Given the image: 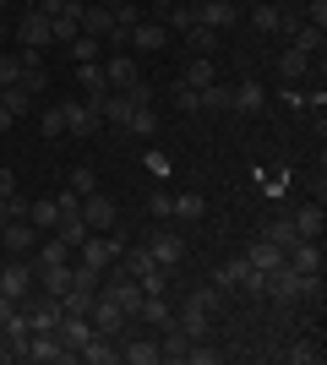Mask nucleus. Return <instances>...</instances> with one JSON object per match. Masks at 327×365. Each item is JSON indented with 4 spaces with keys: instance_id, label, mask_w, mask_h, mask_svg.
Listing matches in <instances>:
<instances>
[{
    "instance_id": "1",
    "label": "nucleus",
    "mask_w": 327,
    "mask_h": 365,
    "mask_svg": "<svg viewBox=\"0 0 327 365\" xmlns=\"http://www.w3.org/2000/svg\"><path fill=\"white\" fill-rule=\"evenodd\" d=\"M104 273H109V278H104V289H98V294H104V300H115V305L125 311V317H137V305H142V284H137L131 273H125L120 262H109Z\"/></svg>"
},
{
    "instance_id": "2",
    "label": "nucleus",
    "mask_w": 327,
    "mask_h": 365,
    "mask_svg": "<svg viewBox=\"0 0 327 365\" xmlns=\"http://www.w3.org/2000/svg\"><path fill=\"white\" fill-rule=\"evenodd\" d=\"M11 38H16L22 49H38V55H44V49L55 44V38H49V16L38 11V6H28V11H22V16L11 22Z\"/></svg>"
},
{
    "instance_id": "3",
    "label": "nucleus",
    "mask_w": 327,
    "mask_h": 365,
    "mask_svg": "<svg viewBox=\"0 0 327 365\" xmlns=\"http://www.w3.org/2000/svg\"><path fill=\"white\" fill-rule=\"evenodd\" d=\"M88 322H93V333L115 338V344H120V333L131 327V317H125L115 300H104V294H93V305H88Z\"/></svg>"
},
{
    "instance_id": "4",
    "label": "nucleus",
    "mask_w": 327,
    "mask_h": 365,
    "mask_svg": "<svg viewBox=\"0 0 327 365\" xmlns=\"http://www.w3.org/2000/svg\"><path fill=\"white\" fill-rule=\"evenodd\" d=\"M98 125H104V115H98L93 98H71L66 104V137H98Z\"/></svg>"
},
{
    "instance_id": "5",
    "label": "nucleus",
    "mask_w": 327,
    "mask_h": 365,
    "mask_svg": "<svg viewBox=\"0 0 327 365\" xmlns=\"http://www.w3.org/2000/svg\"><path fill=\"white\" fill-rule=\"evenodd\" d=\"M0 294L16 300V305L33 294V262L28 257H11V262H6V273H0Z\"/></svg>"
},
{
    "instance_id": "6",
    "label": "nucleus",
    "mask_w": 327,
    "mask_h": 365,
    "mask_svg": "<svg viewBox=\"0 0 327 365\" xmlns=\"http://www.w3.org/2000/svg\"><path fill=\"white\" fill-rule=\"evenodd\" d=\"M22 360H33V365H61V360H77V354L66 349L55 333H33L28 349H22Z\"/></svg>"
},
{
    "instance_id": "7",
    "label": "nucleus",
    "mask_w": 327,
    "mask_h": 365,
    "mask_svg": "<svg viewBox=\"0 0 327 365\" xmlns=\"http://www.w3.org/2000/svg\"><path fill=\"white\" fill-rule=\"evenodd\" d=\"M0 245H6V257H33L38 229H33L28 218H6V229H0Z\"/></svg>"
},
{
    "instance_id": "8",
    "label": "nucleus",
    "mask_w": 327,
    "mask_h": 365,
    "mask_svg": "<svg viewBox=\"0 0 327 365\" xmlns=\"http://www.w3.org/2000/svg\"><path fill=\"white\" fill-rule=\"evenodd\" d=\"M137 109H142V104L131 98V93H115V88H109L104 98H98V115H104V125H115V131H125Z\"/></svg>"
},
{
    "instance_id": "9",
    "label": "nucleus",
    "mask_w": 327,
    "mask_h": 365,
    "mask_svg": "<svg viewBox=\"0 0 327 365\" xmlns=\"http://www.w3.org/2000/svg\"><path fill=\"white\" fill-rule=\"evenodd\" d=\"M229 109H234V115H262V109H267V88L256 82V76L234 82V88H229Z\"/></svg>"
},
{
    "instance_id": "10",
    "label": "nucleus",
    "mask_w": 327,
    "mask_h": 365,
    "mask_svg": "<svg viewBox=\"0 0 327 365\" xmlns=\"http://www.w3.org/2000/svg\"><path fill=\"white\" fill-rule=\"evenodd\" d=\"M82 224L93 229V235H104V229L120 224V213H115V202H109L104 191H93V197H82Z\"/></svg>"
},
{
    "instance_id": "11",
    "label": "nucleus",
    "mask_w": 327,
    "mask_h": 365,
    "mask_svg": "<svg viewBox=\"0 0 327 365\" xmlns=\"http://www.w3.org/2000/svg\"><path fill=\"white\" fill-rule=\"evenodd\" d=\"M33 284L61 300V294L71 289V262H33Z\"/></svg>"
},
{
    "instance_id": "12",
    "label": "nucleus",
    "mask_w": 327,
    "mask_h": 365,
    "mask_svg": "<svg viewBox=\"0 0 327 365\" xmlns=\"http://www.w3.org/2000/svg\"><path fill=\"white\" fill-rule=\"evenodd\" d=\"M147 257H153L158 267H180V262H186V240H180L175 229H158L153 240H147Z\"/></svg>"
},
{
    "instance_id": "13",
    "label": "nucleus",
    "mask_w": 327,
    "mask_h": 365,
    "mask_svg": "<svg viewBox=\"0 0 327 365\" xmlns=\"http://www.w3.org/2000/svg\"><path fill=\"white\" fill-rule=\"evenodd\" d=\"M125 44H137L142 55H158V49L170 44V28H164V22H153V16H142L137 28H131V38H125Z\"/></svg>"
},
{
    "instance_id": "14",
    "label": "nucleus",
    "mask_w": 327,
    "mask_h": 365,
    "mask_svg": "<svg viewBox=\"0 0 327 365\" xmlns=\"http://www.w3.org/2000/svg\"><path fill=\"white\" fill-rule=\"evenodd\" d=\"M22 317H28V333H55L66 311H61V300H55V294H44V300H38V305H28Z\"/></svg>"
},
{
    "instance_id": "15",
    "label": "nucleus",
    "mask_w": 327,
    "mask_h": 365,
    "mask_svg": "<svg viewBox=\"0 0 327 365\" xmlns=\"http://www.w3.org/2000/svg\"><path fill=\"white\" fill-rule=\"evenodd\" d=\"M197 22L213 28V33H224V28L240 22V11H234V0H202V6H197Z\"/></svg>"
},
{
    "instance_id": "16",
    "label": "nucleus",
    "mask_w": 327,
    "mask_h": 365,
    "mask_svg": "<svg viewBox=\"0 0 327 365\" xmlns=\"http://www.w3.org/2000/svg\"><path fill=\"white\" fill-rule=\"evenodd\" d=\"M104 82L115 93H125V88H137V82H142V66L131 61V55H115V61H104Z\"/></svg>"
},
{
    "instance_id": "17",
    "label": "nucleus",
    "mask_w": 327,
    "mask_h": 365,
    "mask_svg": "<svg viewBox=\"0 0 327 365\" xmlns=\"http://www.w3.org/2000/svg\"><path fill=\"white\" fill-rule=\"evenodd\" d=\"M82 33L109 38V33H115V11H109V6H98V0H82Z\"/></svg>"
},
{
    "instance_id": "18",
    "label": "nucleus",
    "mask_w": 327,
    "mask_h": 365,
    "mask_svg": "<svg viewBox=\"0 0 327 365\" xmlns=\"http://www.w3.org/2000/svg\"><path fill=\"white\" fill-rule=\"evenodd\" d=\"M55 338H61V344H66V349H71V354H82V344L93 338V322H88V317H61V327H55Z\"/></svg>"
},
{
    "instance_id": "19",
    "label": "nucleus",
    "mask_w": 327,
    "mask_h": 365,
    "mask_svg": "<svg viewBox=\"0 0 327 365\" xmlns=\"http://www.w3.org/2000/svg\"><path fill=\"white\" fill-rule=\"evenodd\" d=\"M77 262H88V267H98V273H104L109 262H115V245H109V235H88V240L77 245Z\"/></svg>"
},
{
    "instance_id": "20",
    "label": "nucleus",
    "mask_w": 327,
    "mask_h": 365,
    "mask_svg": "<svg viewBox=\"0 0 327 365\" xmlns=\"http://www.w3.org/2000/svg\"><path fill=\"white\" fill-rule=\"evenodd\" d=\"M77 33H82V0H71V6H66V11L49 22V38H55V44H71Z\"/></svg>"
},
{
    "instance_id": "21",
    "label": "nucleus",
    "mask_w": 327,
    "mask_h": 365,
    "mask_svg": "<svg viewBox=\"0 0 327 365\" xmlns=\"http://www.w3.org/2000/svg\"><path fill=\"white\" fill-rule=\"evenodd\" d=\"M289 267L295 273H322V240H300V245H289Z\"/></svg>"
},
{
    "instance_id": "22",
    "label": "nucleus",
    "mask_w": 327,
    "mask_h": 365,
    "mask_svg": "<svg viewBox=\"0 0 327 365\" xmlns=\"http://www.w3.org/2000/svg\"><path fill=\"white\" fill-rule=\"evenodd\" d=\"M170 317H175V305L164 300V294H142V305H137V317H131V322H142V327H164Z\"/></svg>"
},
{
    "instance_id": "23",
    "label": "nucleus",
    "mask_w": 327,
    "mask_h": 365,
    "mask_svg": "<svg viewBox=\"0 0 327 365\" xmlns=\"http://www.w3.org/2000/svg\"><path fill=\"white\" fill-rule=\"evenodd\" d=\"M77 360H88V365H115V360H120V349H115V338L93 333L88 344H82V354H77Z\"/></svg>"
},
{
    "instance_id": "24",
    "label": "nucleus",
    "mask_w": 327,
    "mask_h": 365,
    "mask_svg": "<svg viewBox=\"0 0 327 365\" xmlns=\"http://www.w3.org/2000/svg\"><path fill=\"white\" fill-rule=\"evenodd\" d=\"M28 224L38 229V235H55V224H61V213H55V197H38V202H28Z\"/></svg>"
},
{
    "instance_id": "25",
    "label": "nucleus",
    "mask_w": 327,
    "mask_h": 365,
    "mask_svg": "<svg viewBox=\"0 0 327 365\" xmlns=\"http://www.w3.org/2000/svg\"><path fill=\"white\" fill-rule=\"evenodd\" d=\"M77 82H82V93H88L93 104L109 93V82H104V66H98V61H82V66H77Z\"/></svg>"
},
{
    "instance_id": "26",
    "label": "nucleus",
    "mask_w": 327,
    "mask_h": 365,
    "mask_svg": "<svg viewBox=\"0 0 327 365\" xmlns=\"http://www.w3.org/2000/svg\"><path fill=\"white\" fill-rule=\"evenodd\" d=\"M279 76H284V82H306V76H311V55L284 49V55H279Z\"/></svg>"
},
{
    "instance_id": "27",
    "label": "nucleus",
    "mask_w": 327,
    "mask_h": 365,
    "mask_svg": "<svg viewBox=\"0 0 327 365\" xmlns=\"http://www.w3.org/2000/svg\"><path fill=\"white\" fill-rule=\"evenodd\" d=\"M295 218V229H300V240H322V202H311V207H300V213H289Z\"/></svg>"
},
{
    "instance_id": "28",
    "label": "nucleus",
    "mask_w": 327,
    "mask_h": 365,
    "mask_svg": "<svg viewBox=\"0 0 327 365\" xmlns=\"http://www.w3.org/2000/svg\"><path fill=\"white\" fill-rule=\"evenodd\" d=\"M180 82L186 88H207V82H218V66H213V55H197V61L180 71Z\"/></svg>"
},
{
    "instance_id": "29",
    "label": "nucleus",
    "mask_w": 327,
    "mask_h": 365,
    "mask_svg": "<svg viewBox=\"0 0 327 365\" xmlns=\"http://www.w3.org/2000/svg\"><path fill=\"white\" fill-rule=\"evenodd\" d=\"M262 240H273V245L284 251V257H289V245H300V229H295V218H273Z\"/></svg>"
},
{
    "instance_id": "30",
    "label": "nucleus",
    "mask_w": 327,
    "mask_h": 365,
    "mask_svg": "<svg viewBox=\"0 0 327 365\" xmlns=\"http://www.w3.org/2000/svg\"><path fill=\"white\" fill-rule=\"evenodd\" d=\"M246 262H251V267H262V273H273V267H284V251H279L273 240H256V245L246 251Z\"/></svg>"
},
{
    "instance_id": "31",
    "label": "nucleus",
    "mask_w": 327,
    "mask_h": 365,
    "mask_svg": "<svg viewBox=\"0 0 327 365\" xmlns=\"http://www.w3.org/2000/svg\"><path fill=\"white\" fill-rule=\"evenodd\" d=\"M197 104H202L207 115H229V88H218V82H207V88H197Z\"/></svg>"
},
{
    "instance_id": "32",
    "label": "nucleus",
    "mask_w": 327,
    "mask_h": 365,
    "mask_svg": "<svg viewBox=\"0 0 327 365\" xmlns=\"http://www.w3.org/2000/svg\"><path fill=\"white\" fill-rule=\"evenodd\" d=\"M22 49H0V88H16L22 82Z\"/></svg>"
},
{
    "instance_id": "33",
    "label": "nucleus",
    "mask_w": 327,
    "mask_h": 365,
    "mask_svg": "<svg viewBox=\"0 0 327 365\" xmlns=\"http://www.w3.org/2000/svg\"><path fill=\"white\" fill-rule=\"evenodd\" d=\"M246 267H251L246 257L224 262V267H218V273H213V289H240V278H246Z\"/></svg>"
},
{
    "instance_id": "34",
    "label": "nucleus",
    "mask_w": 327,
    "mask_h": 365,
    "mask_svg": "<svg viewBox=\"0 0 327 365\" xmlns=\"http://www.w3.org/2000/svg\"><path fill=\"white\" fill-rule=\"evenodd\" d=\"M55 235H61V240L71 245V257H77V245L88 240V235H93V229L82 224V213H77V218H61V224H55Z\"/></svg>"
},
{
    "instance_id": "35",
    "label": "nucleus",
    "mask_w": 327,
    "mask_h": 365,
    "mask_svg": "<svg viewBox=\"0 0 327 365\" xmlns=\"http://www.w3.org/2000/svg\"><path fill=\"white\" fill-rule=\"evenodd\" d=\"M202 213H207L202 191H180V197H175V218H186V224H191V218H202Z\"/></svg>"
},
{
    "instance_id": "36",
    "label": "nucleus",
    "mask_w": 327,
    "mask_h": 365,
    "mask_svg": "<svg viewBox=\"0 0 327 365\" xmlns=\"http://www.w3.org/2000/svg\"><path fill=\"white\" fill-rule=\"evenodd\" d=\"M289 49H300V55H311V61H316V55H322V28L300 22V28H295V44H289Z\"/></svg>"
},
{
    "instance_id": "37",
    "label": "nucleus",
    "mask_w": 327,
    "mask_h": 365,
    "mask_svg": "<svg viewBox=\"0 0 327 365\" xmlns=\"http://www.w3.org/2000/svg\"><path fill=\"white\" fill-rule=\"evenodd\" d=\"M284 360H295V365H316V360H322V344H316V338H295V344L284 349Z\"/></svg>"
},
{
    "instance_id": "38",
    "label": "nucleus",
    "mask_w": 327,
    "mask_h": 365,
    "mask_svg": "<svg viewBox=\"0 0 327 365\" xmlns=\"http://www.w3.org/2000/svg\"><path fill=\"white\" fill-rule=\"evenodd\" d=\"M38 131H44L49 142H61L66 137V104H49L44 115H38Z\"/></svg>"
},
{
    "instance_id": "39",
    "label": "nucleus",
    "mask_w": 327,
    "mask_h": 365,
    "mask_svg": "<svg viewBox=\"0 0 327 365\" xmlns=\"http://www.w3.org/2000/svg\"><path fill=\"white\" fill-rule=\"evenodd\" d=\"M186 44H191V55H218V33L197 22V28H186Z\"/></svg>"
},
{
    "instance_id": "40",
    "label": "nucleus",
    "mask_w": 327,
    "mask_h": 365,
    "mask_svg": "<svg viewBox=\"0 0 327 365\" xmlns=\"http://www.w3.org/2000/svg\"><path fill=\"white\" fill-rule=\"evenodd\" d=\"M175 322L186 327V338H207V327H213V317H207V311H197V305H186Z\"/></svg>"
},
{
    "instance_id": "41",
    "label": "nucleus",
    "mask_w": 327,
    "mask_h": 365,
    "mask_svg": "<svg viewBox=\"0 0 327 365\" xmlns=\"http://www.w3.org/2000/svg\"><path fill=\"white\" fill-rule=\"evenodd\" d=\"M186 305H197V311H207V317H218V305H224V289H213V284H202V289H191Z\"/></svg>"
},
{
    "instance_id": "42",
    "label": "nucleus",
    "mask_w": 327,
    "mask_h": 365,
    "mask_svg": "<svg viewBox=\"0 0 327 365\" xmlns=\"http://www.w3.org/2000/svg\"><path fill=\"white\" fill-rule=\"evenodd\" d=\"M279 22H284V11L273 6V0H262V6L251 11V28H256V33H279Z\"/></svg>"
},
{
    "instance_id": "43",
    "label": "nucleus",
    "mask_w": 327,
    "mask_h": 365,
    "mask_svg": "<svg viewBox=\"0 0 327 365\" xmlns=\"http://www.w3.org/2000/svg\"><path fill=\"white\" fill-rule=\"evenodd\" d=\"M98 44H104V38H93V33H77L66 49H71V61L82 66V61H98Z\"/></svg>"
},
{
    "instance_id": "44",
    "label": "nucleus",
    "mask_w": 327,
    "mask_h": 365,
    "mask_svg": "<svg viewBox=\"0 0 327 365\" xmlns=\"http://www.w3.org/2000/svg\"><path fill=\"white\" fill-rule=\"evenodd\" d=\"M164 16H170V28H180V33H186V28H197V6H191V0H175V6H170Z\"/></svg>"
},
{
    "instance_id": "45",
    "label": "nucleus",
    "mask_w": 327,
    "mask_h": 365,
    "mask_svg": "<svg viewBox=\"0 0 327 365\" xmlns=\"http://www.w3.org/2000/svg\"><path fill=\"white\" fill-rule=\"evenodd\" d=\"M71 289H77V294H98V267H88V262L71 267Z\"/></svg>"
},
{
    "instance_id": "46",
    "label": "nucleus",
    "mask_w": 327,
    "mask_h": 365,
    "mask_svg": "<svg viewBox=\"0 0 327 365\" xmlns=\"http://www.w3.org/2000/svg\"><path fill=\"white\" fill-rule=\"evenodd\" d=\"M0 104H6V109H11V115H16V120H22V115H28V109H33V98H28V93H22V88H0Z\"/></svg>"
},
{
    "instance_id": "47",
    "label": "nucleus",
    "mask_w": 327,
    "mask_h": 365,
    "mask_svg": "<svg viewBox=\"0 0 327 365\" xmlns=\"http://www.w3.org/2000/svg\"><path fill=\"white\" fill-rule=\"evenodd\" d=\"M66 185H71L77 197H93V191H98V180H93V169H88V164H77V169H71V180H66Z\"/></svg>"
},
{
    "instance_id": "48",
    "label": "nucleus",
    "mask_w": 327,
    "mask_h": 365,
    "mask_svg": "<svg viewBox=\"0 0 327 365\" xmlns=\"http://www.w3.org/2000/svg\"><path fill=\"white\" fill-rule=\"evenodd\" d=\"M240 289H246L251 300H267V273H262V267H246V278H240Z\"/></svg>"
},
{
    "instance_id": "49",
    "label": "nucleus",
    "mask_w": 327,
    "mask_h": 365,
    "mask_svg": "<svg viewBox=\"0 0 327 365\" xmlns=\"http://www.w3.org/2000/svg\"><path fill=\"white\" fill-rule=\"evenodd\" d=\"M125 131H142V137H153V131H158V115H153V104H142L137 115H131V125H125Z\"/></svg>"
},
{
    "instance_id": "50",
    "label": "nucleus",
    "mask_w": 327,
    "mask_h": 365,
    "mask_svg": "<svg viewBox=\"0 0 327 365\" xmlns=\"http://www.w3.org/2000/svg\"><path fill=\"white\" fill-rule=\"evenodd\" d=\"M55 213H61V218H77V213H82V197L71 191V185H66V191H55Z\"/></svg>"
},
{
    "instance_id": "51",
    "label": "nucleus",
    "mask_w": 327,
    "mask_h": 365,
    "mask_svg": "<svg viewBox=\"0 0 327 365\" xmlns=\"http://www.w3.org/2000/svg\"><path fill=\"white\" fill-rule=\"evenodd\" d=\"M175 109H180V115H197V88H186V82H175Z\"/></svg>"
},
{
    "instance_id": "52",
    "label": "nucleus",
    "mask_w": 327,
    "mask_h": 365,
    "mask_svg": "<svg viewBox=\"0 0 327 365\" xmlns=\"http://www.w3.org/2000/svg\"><path fill=\"white\" fill-rule=\"evenodd\" d=\"M147 213L153 218H175V197L170 191H153V197H147Z\"/></svg>"
},
{
    "instance_id": "53",
    "label": "nucleus",
    "mask_w": 327,
    "mask_h": 365,
    "mask_svg": "<svg viewBox=\"0 0 327 365\" xmlns=\"http://www.w3.org/2000/svg\"><path fill=\"white\" fill-rule=\"evenodd\" d=\"M306 22H311V28H327V0H306Z\"/></svg>"
},
{
    "instance_id": "54",
    "label": "nucleus",
    "mask_w": 327,
    "mask_h": 365,
    "mask_svg": "<svg viewBox=\"0 0 327 365\" xmlns=\"http://www.w3.org/2000/svg\"><path fill=\"white\" fill-rule=\"evenodd\" d=\"M147 175H153V180H170V158H164V153H147Z\"/></svg>"
},
{
    "instance_id": "55",
    "label": "nucleus",
    "mask_w": 327,
    "mask_h": 365,
    "mask_svg": "<svg viewBox=\"0 0 327 365\" xmlns=\"http://www.w3.org/2000/svg\"><path fill=\"white\" fill-rule=\"evenodd\" d=\"M16 197V175L11 169H0V202H11Z\"/></svg>"
},
{
    "instance_id": "56",
    "label": "nucleus",
    "mask_w": 327,
    "mask_h": 365,
    "mask_svg": "<svg viewBox=\"0 0 327 365\" xmlns=\"http://www.w3.org/2000/svg\"><path fill=\"white\" fill-rule=\"evenodd\" d=\"M11 125H16V115H11L6 104H0V131H11Z\"/></svg>"
},
{
    "instance_id": "57",
    "label": "nucleus",
    "mask_w": 327,
    "mask_h": 365,
    "mask_svg": "<svg viewBox=\"0 0 327 365\" xmlns=\"http://www.w3.org/2000/svg\"><path fill=\"white\" fill-rule=\"evenodd\" d=\"M16 311V300H6V294H0V327H6V317H11Z\"/></svg>"
},
{
    "instance_id": "58",
    "label": "nucleus",
    "mask_w": 327,
    "mask_h": 365,
    "mask_svg": "<svg viewBox=\"0 0 327 365\" xmlns=\"http://www.w3.org/2000/svg\"><path fill=\"white\" fill-rule=\"evenodd\" d=\"M0 44H11V16H0Z\"/></svg>"
},
{
    "instance_id": "59",
    "label": "nucleus",
    "mask_w": 327,
    "mask_h": 365,
    "mask_svg": "<svg viewBox=\"0 0 327 365\" xmlns=\"http://www.w3.org/2000/svg\"><path fill=\"white\" fill-rule=\"evenodd\" d=\"M153 6H158V11H170V6H175V0H153Z\"/></svg>"
},
{
    "instance_id": "60",
    "label": "nucleus",
    "mask_w": 327,
    "mask_h": 365,
    "mask_svg": "<svg viewBox=\"0 0 327 365\" xmlns=\"http://www.w3.org/2000/svg\"><path fill=\"white\" fill-rule=\"evenodd\" d=\"M98 6H120V0H98Z\"/></svg>"
},
{
    "instance_id": "61",
    "label": "nucleus",
    "mask_w": 327,
    "mask_h": 365,
    "mask_svg": "<svg viewBox=\"0 0 327 365\" xmlns=\"http://www.w3.org/2000/svg\"><path fill=\"white\" fill-rule=\"evenodd\" d=\"M0 16H11V11H6V0H0Z\"/></svg>"
}]
</instances>
